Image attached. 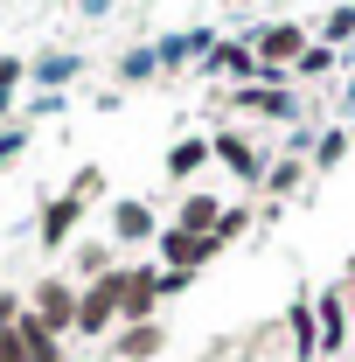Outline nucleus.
Returning a JSON list of instances; mask_svg holds the SVG:
<instances>
[{"label":"nucleus","instance_id":"f257e3e1","mask_svg":"<svg viewBox=\"0 0 355 362\" xmlns=\"http://www.w3.org/2000/svg\"><path fill=\"white\" fill-rule=\"evenodd\" d=\"M119 286H126V272H105L91 293H77V334H105L119 320Z\"/></svg>","mask_w":355,"mask_h":362},{"label":"nucleus","instance_id":"f03ea898","mask_svg":"<svg viewBox=\"0 0 355 362\" xmlns=\"http://www.w3.org/2000/svg\"><path fill=\"white\" fill-rule=\"evenodd\" d=\"M28 314L42 320L49 334H63V327H77V293H70L63 279H42V286H35V307H28Z\"/></svg>","mask_w":355,"mask_h":362},{"label":"nucleus","instance_id":"7ed1b4c3","mask_svg":"<svg viewBox=\"0 0 355 362\" xmlns=\"http://www.w3.org/2000/svg\"><path fill=\"white\" fill-rule=\"evenodd\" d=\"M216 230H209V237H195V230H168V237H161V258H168V265L175 272H195V265H209V258H216Z\"/></svg>","mask_w":355,"mask_h":362},{"label":"nucleus","instance_id":"20e7f679","mask_svg":"<svg viewBox=\"0 0 355 362\" xmlns=\"http://www.w3.org/2000/svg\"><path fill=\"white\" fill-rule=\"evenodd\" d=\"M153 300H161V279H153V272H126V286H119V320H146L153 314Z\"/></svg>","mask_w":355,"mask_h":362},{"label":"nucleus","instance_id":"39448f33","mask_svg":"<svg viewBox=\"0 0 355 362\" xmlns=\"http://www.w3.org/2000/svg\"><path fill=\"white\" fill-rule=\"evenodd\" d=\"M77 209H84L77 195H63V202H49V216H42V244H49V251H56V244L70 237V223H77Z\"/></svg>","mask_w":355,"mask_h":362},{"label":"nucleus","instance_id":"423d86ee","mask_svg":"<svg viewBox=\"0 0 355 362\" xmlns=\"http://www.w3.org/2000/svg\"><path fill=\"white\" fill-rule=\"evenodd\" d=\"M153 349H161V327H146V320H139V327H126V341H119V356H126V362H146Z\"/></svg>","mask_w":355,"mask_h":362},{"label":"nucleus","instance_id":"0eeeda50","mask_svg":"<svg viewBox=\"0 0 355 362\" xmlns=\"http://www.w3.org/2000/svg\"><path fill=\"white\" fill-rule=\"evenodd\" d=\"M209 223H216V195H188V202H181V230H195V237H202Z\"/></svg>","mask_w":355,"mask_h":362},{"label":"nucleus","instance_id":"6e6552de","mask_svg":"<svg viewBox=\"0 0 355 362\" xmlns=\"http://www.w3.org/2000/svg\"><path fill=\"white\" fill-rule=\"evenodd\" d=\"M146 230H153V216H146L139 202H119V237L133 244V237H146Z\"/></svg>","mask_w":355,"mask_h":362},{"label":"nucleus","instance_id":"1a4fd4ad","mask_svg":"<svg viewBox=\"0 0 355 362\" xmlns=\"http://www.w3.org/2000/svg\"><path fill=\"white\" fill-rule=\"evenodd\" d=\"M216 153L237 168V175H258V160H251V146H244V139H216Z\"/></svg>","mask_w":355,"mask_h":362},{"label":"nucleus","instance_id":"9d476101","mask_svg":"<svg viewBox=\"0 0 355 362\" xmlns=\"http://www.w3.org/2000/svg\"><path fill=\"white\" fill-rule=\"evenodd\" d=\"M300 49V28H272L265 35V56H293Z\"/></svg>","mask_w":355,"mask_h":362},{"label":"nucleus","instance_id":"9b49d317","mask_svg":"<svg viewBox=\"0 0 355 362\" xmlns=\"http://www.w3.org/2000/svg\"><path fill=\"white\" fill-rule=\"evenodd\" d=\"M202 153H209V146H202V139H188V146H175V160H168V168H175V175H188Z\"/></svg>","mask_w":355,"mask_h":362},{"label":"nucleus","instance_id":"f8f14e48","mask_svg":"<svg viewBox=\"0 0 355 362\" xmlns=\"http://www.w3.org/2000/svg\"><path fill=\"white\" fill-rule=\"evenodd\" d=\"M21 84V63H14V56H0V112H7V90Z\"/></svg>","mask_w":355,"mask_h":362},{"label":"nucleus","instance_id":"ddd939ff","mask_svg":"<svg viewBox=\"0 0 355 362\" xmlns=\"http://www.w3.org/2000/svg\"><path fill=\"white\" fill-rule=\"evenodd\" d=\"M320 320H327V349L342 341V300H320Z\"/></svg>","mask_w":355,"mask_h":362},{"label":"nucleus","instance_id":"4468645a","mask_svg":"<svg viewBox=\"0 0 355 362\" xmlns=\"http://www.w3.org/2000/svg\"><path fill=\"white\" fill-rule=\"evenodd\" d=\"M14 153H21V126H14V133H0V168H7Z\"/></svg>","mask_w":355,"mask_h":362}]
</instances>
